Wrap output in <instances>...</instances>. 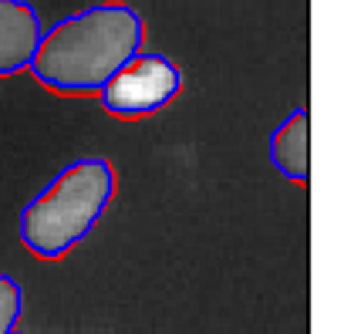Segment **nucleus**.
<instances>
[{"instance_id":"obj_1","label":"nucleus","mask_w":351,"mask_h":334,"mask_svg":"<svg viewBox=\"0 0 351 334\" xmlns=\"http://www.w3.org/2000/svg\"><path fill=\"white\" fill-rule=\"evenodd\" d=\"M142 41L145 24L132 3H88L44 27L27 71L54 95L88 98L142 51Z\"/></svg>"},{"instance_id":"obj_2","label":"nucleus","mask_w":351,"mask_h":334,"mask_svg":"<svg viewBox=\"0 0 351 334\" xmlns=\"http://www.w3.org/2000/svg\"><path fill=\"white\" fill-rule=\"evenodd\" d=\"M115 200V169L101 156H85L61 166L34 193L17 216L21 243L38 260H61L71 253Z\"/></svg>"},{"instance_id":"obj_3","label":"nucleus","mask_w":351,"mask_h":334,"mask_svg":"<svg viewBox=\"0 0 351 334\" xmlns=\"http://www.w3.org/2000/svg\"><path fill=\"white\" fill-rule=\"evenodd\" d=\"M182 91V68L166 54H145L138 51L125 61L98 91L101 108L115 119H145L162 112L176 95Z\"/></svg>"},{"instance_id":"obj_4","label":"nucleus","mask_w":351,"mask_h":334,"mask_svg":"<svg viewBox=\"0 0 351 334\" xmlns=\"http://www.w3.org/2000/svg\"><path fill=\"white\" fill-rule=\"evenodd\" d=\"M44 27L27 0H0V78L27 71Z\"/></svg>"},{"instance_id":"obj_5","label":"nucleus","mask_w":351,"mask_h":334,"mask_svg":"<svg viewBox=\"0 0 351 334\" xmlns=\"http://www.w3.org/2000/svg\"><path fill=\"white\" fill-rule=\"evenodd\" d=\"M270 166L291 182H307V108H294L270 132Z\"/></svg>"},{"instance_id":"obj_6","label":"nucleus","mask_w":351,"mask_h":334,"mask_svg":"<svg viewBox=\"0 0 351 334\" xmlns=\"http://www.w3.org/2000/svg\"><path fill=\"white\" fill-rule=\"evenodd\" d=\"M24 314V287L10 274H0V334H10Z\"/></svg>"},{"instance_id":"obj_7","label":"nucleus","mask_w":351,"mask_h":334,"mask_svg":"<svg viewBox=\"0 0 351 334\" xmlns=\"http://www.w3.org/2000/svg\"><path fill=\"white\" fill-rule=\"evenodd\" d=\"M10 334H24V331H10Z\"/></svg>"}]
</instances>
